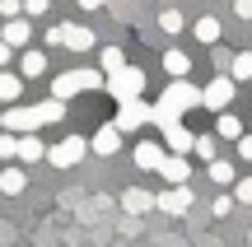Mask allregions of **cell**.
Returning <instances> with one entry per match:
<instances>
[{
    "mask_svg": "<svg viewBox=\"0 0 252 247\" xmlns=\"http://www.w3.org/2000/svg\"><path fill=\"white\" fill-rule=\"evenodd\" d=\"M191 108H201V89L182 75V80H168V89L159 93V103H154V126L159 121H182Z\"/></svg>",
    "mask_w": 252,
    "mask_h": 247,
    "instance_id": "cell-1",
    "label": "cell"
},
{
    "mask_svg": "<svg viewBox=\"0 0 252 247\" xmlns=\"http://www.w3.org/2000/svg\"><path fill=\"white\" fill-rule=\"evenodd\" d=\"M89 89H103V70H89V65H80V70H65L52 80V98L70 103L75 93H89Z\"/></svg>",
    "mask_w": 252,
    "mask_h": 247,
    "instance_id": "cell-2",
    "label": "cell"
},
{
    "mask_svg": "<svg viewBox=\"0 0 252 247\" xmlns=\"http://www.w3.org/2000/svg\"><path fill=\"white\" fill-rule=\"evenodd\" d=\"M103 89H108V98H117V103L140 98V93H145V70H140V65H122V70L103 75Z\"/></svg>",
    "mask_w": 252,
    "mask_h": 247,
    "instance_id": "cell-3",
    "label": "cell"
},
{
    "mask_svg": "<svg viewBox=\"0 0 252 247\" xmlns=\"http://www.w3.org/2000/svg\"><path fill=\"white\" fill-rule=\"evenodd\" d=\"M150 121H154V103H145V93H140V98L117 103V121H112V126H117L122 136H131V131H145Z\"/></svg>",
    "mask_w": 252,
    "mask_h": 247,
    "instance_id": "cell-4",
    "label": "cell"
},
{
    "mask_svg": "<svg viewBox=\"0 0 252 247\" xmlns=\"http://www.w3.org/2000/svg\"><path fill=\"white\" fill-rule=\"evenodd\" d=\"M84 154H89V140L84 136H65V140H56V145L47 149V164L52 168H75Z\"/></svg>",
    "mask_w": 252,
    "mask_h": 247,
    "instance_id": "cell-5",
    "label": "cell"
},
{
    "mask_svg": "<svg viewBox=\"0 0 252 247\" xmlns=\"http://www.w3.org/2000/svg\"><path fill=\"white\" fill-rule=\"evenodd\" d=\"M0 126H5V131H14V136H28V131H42V117H37V108L9 103V108L0 112Z\"/></svg>",
    "mask_w": 252,
    "mask_h": 247,
    "instance_id": "cell-6",
    "label": "cell"
},
{
    "mask_svg": "<svg viewBox=\"0 0 252 247\" xmlns=\"http://www.w3.org/2000/svg\"><path fill=\"white\" fill-rule=\"evenodd\" d=\"M234 93H238V84L229 80V75H215V80L201 89V108L206 112H224L229 103H234Z\"/></svg>",
    "mask_w": 252,
    "mask_h": 247,
    "instance_id": "cell-7",
    "label": "cell"
},
{
    "mask_svg": "<svg viewBox=\"0 0 252 247\" xmlns=\"http://www.w3.org/2000/svg\"><path fill=\"white\" fill-rule=\"evenodd\" d=\"M154 210L173 215V220H178V215H187V210H191V187H187V182H182V187H168L163 196H154Z\"/></svg>",
    "mask_w": 252,
    "mask_h": 247,
    "instance_id": "cell-8",
    "label": "cell"
},
{
    "mask_svg": "<svg viewBox=\"0 0 252 247\" xmlns=\"http://www.w3.org/2000/svg\"><path fill=\"white\" fill-rule=\"evenodd\" d=\"M159 131H163V149H168V154H191V131L182 126V121H159Z\"/></svg>",
    "mask_w": 252,
    "mask_h": 247,
    "instance_id": "cell-9",
    "label": "cell"
},
{
    "mask_svg": "<svg viewBox=\"0 0 252 247\" xmlns=\"http://www.w3.org/2000/svg\"><path fill=\"white\" fill-rule=\"evenodd\" d=\"M163 154H168V149H163V140H140V145L131 149V159H135V168H140V173H154V168L163 164Z\"/></svg>",
    "mask_w": 252,
    "mask_h": 247,
    "instance_id": "cell-10",
    "label": "cell"
},
{
    "mask_svg": "<svg viewBox=\"0 0 252 247\" xmlns=\"http://www.w3.org/2000/svg\"><path fill=\"white\" fill-rule=\"evenodd\" d=\"M0 37H5V42L14 47V52H19V47H28V42H33V19H28V14H14V19H5Z\"/></svg>",
    "mask_w": 252,
    "mask_h": 247,
    "instance_id": "cell-11",
    "label": "cell"
},
{
    "mask_svg": "<svg viewBox=\"0 0 252 247\" xmlns=\"http://www.w3.org/2000/svg\"><path fill=\"white\" fill-rule=\"evenodd\" d=\"M154 173H159L168 187H182V182L191 177V164H187V154H163V164L154 168Z\"/></svg>",
    "mask_w": 252,
    "mask_h": 247,
    "instance_id": "cell-12",
    "label": "cell"
},
{
    "mask_svg": "<svg viewBox=\"0 0 252 247\" xmlns=\"http://www.w3.org/2000/svg\"><path fill=\"white\" fill-rule=\"evenodd\" d=\"M61 47H70V52H94L98 37H94V28H84V24H61Z\"/></svg>",
    "mask_w": 252,
    "mask_h": 247,
    "instance_id": "cell-13",
    "label": "cell"
},
{
    "mask_svg": "<svg viewBox=\"0 0 252 247\" xmlns=\"http://www.w3.org/2000/svg\"><path fill=\"white\" fill-rule=\"evenodd\" d=\"M89 149H94V154H103V159H112V154L122 149V131L112 126V121H108V126H98V131L89 136Z\"/></svg>",
    "mask_w": 252,
    "mask_h": 247,
    "instance_id": "cell-14",
    "label": "cell"
},
{
    "mask_svg": "<svg viewBox=\"0 0 252 247\" xmlns=\"http://www.w3.org/2000/svg\"><path fill=\"white\" fill-rule=\"evenodd\" d=\"M24 187H28L24 164H14V159H9V164H0V192H5V196H19Z\"/></svg>",
    "mask_w": 252,
    "mask_h": 247,
    "instance_id": "cell-15",
    "label": "cell"
},
{
    "mask_svg": "<svg viewBox=\"0 0 252 247\" xmlns=\"http://www.w3.org/2000/svg\"><path fill=\"white\" fill-rule=\"evenodd\" d=\"M19 75H24V80L47 75V52L42 47H24V52H19Z\"/></svg>",
    "mask_w": 252,
    "mask_h": 247,
    "instance_id": "cell-16",
    "label": "cell"
},
{
    "mask_svg": "<svg viewBox=\"0 0 252 247\" xmlns=\"http://www.w3.org/2000/svg\"><path fill=\"white\" fill-rule=\"evenodd\" d=\"M191 37H196V42H206V47H215L220 37H224V28H220L215 14H201L196 24H191Z\"/></svg>",
    "mask_w": 252,
    "mask_h": 247,
    "instance_id": "cell-17",
    "label": "cell"
},
{
    "mask_svg": "<svg viewBox=\"0 0 252 247\" xmlns=\"http://www.w3.org/2000/svg\"><path fill=\"white\" fill-rule=\"evenodd\" d=\"M19 164H37V159H47V145L37 140V131H28V136H19Z\"/></svg>",
    "mask_w": 252,
    "mask_h": 247,
    "instance_id": "cell-18",
    "label": "cell"
},
{
    "mask_svg": "<svg viewBox=\"0 0 252 247\" xmlns=\"http://www.w3.org/2000/svg\"><path fill=\"white\" fill-rule=\"evenodd\" d=\"M122 210L126 215H145V210H154V196L145 187H131V192H122Z\"/></svg>",
    "mask_w": 252,
    "mask_h": 247,
    "instance_id": "cell-19",
    "label": "cell"
},
{
    "mask_svg": "<svg viewBox=\"0 0 252 247\" xmlns=\"http://www.w3.org/2000/svg\"><path fill=\"white\" fill-rule=\"evenodd\" d=\"M163 70H168V80H182V75L191 70V56L182 52V47H168V52H163Z\"/></svg>",
    "mask_w": 252,
    "mask_h": 247,
    "instance_id": "cell-20",
    "label": "cell"
},
{
    "mask_svg": "<svg viewBox=\"0 0 252 247\" xmlns=\"http://www.w3.org/2000/svg\"><path fill=\"white\" fill-rule=\"evenodd\" d=\"M206 173H210V182H215V187H229V182H234V177H238V168L234 164H229V159H210V164H206Z\"/></svg>",
    "mask_w": 252,
    "mask_h": 247,
    "instance_id": "cell-21",
    "label": "cell"
},
{
    "mask_svg": "<svg viewBox=\"0 0 252 247\" xmlns=\"http://www.w3.org/2000/svg\"><path fill=\"white\" fill-rule=\"evenodd\" d=\"M229 80H234V84H243V80H252V52H234V56H229Z\"/></svg>",
    "mask_w": 252,
    "mask_h": 247,
    "instance_id": "cell-22",
    "label": "cell"
},
{
    "mask_svg": "<svg viewBox=\"0 0 252 247\" xmlns=\"http://www.w3.org/2000/svg\"><path fill=\"white\" fill-rule=\"evenodd\" d=\"M19 98H24V75L0 70V103H19Z\"/></svg>",
    "mask_w": 252,
    "mask_h": 247,
    "instance_id": "cell-23",
    "label": "cell"
},
{
    "mask_svg": "<svg viewBox=\"0 0 252 247\" xmlns=\"http://www.w3.org/2000/svg\"><path fill=\"white\" fill-rule=\"evenodd\" d=\"M215 136L220 140H238L243 136V121H238L234 112H215Z\"/></svg>",
    "mask_w": 252,
    "mask_h": 247,
    "instance_id": "cell-24",
    "label": "cell"
},
{
    "mask_svg": "<svg viewBox=\"0 0 252 247\" xmlns=\"http://www.w3.org/2000/svg\"><path fill=\"white\" fill-rule=\"evenodd\" d=\"M37 108V117H42V126H56V121L65 117V103L61 98H42V103H33Z\"/></svg>",
    "mask_w": 252,
    "mask_h": 247,
    "instance_id": "cell-25",
    "label": "cell"
},
{
    "mask_svg": "<svg viewBox=\"0 0 252 247\" xmlns=\"http://www.w3.org/2000/svg\"><path fill=\"white\" fill-rule=\"evenodd\" d=\"M122 65H126V52H122V47H103V52H98V70L103 75L122 70Z\"/></svg>",
    "mask_w": 252,
    "mask_h": 247,
    "instance_id": "cell-26",
    "label": "cell"
},
{
    "mask_svg": "<svg viewBox=\"0 0 252 247\" xmlns=\"http://www.w3.org/2000/svg\"><path fill=\"white\" fill-rule=\"evenodd\" d=\"M191 154H196V159H206V164H210V159L220 154V136H196V140H191Z\"/></svg>",
    "mask_w": 252,
    "mask_h": 247,
    "instance_id": "cell-27",
    "label": "cell"
},
{
    "mask_svg": "<svg viewBox=\"0 0 252 247\" xmlns=\"http://www.w3.org/2000/svg\"><path fill=\"white\" fill-rule=\"evenodd\" d=\"M14 154H19V136H14V131H5V126H0V164H9Z\"/></svg>",
    "mask_w": 252,
    "mask_h": 247,
    "instance_id": "cell-28",
    "label": "cell"
},
{
    "mask_svg": "<svg viewBox=\"0 0 252 247\" xmlns=\"http://www.w3.org/2000/svg\"><path fill=\"white\" fill-rule=\"evenodd\" d=\"M159 28H163V33H182V9H163V14H159Z\"/></svg>",
    "mask_w": 252,
    "mask_h": 247,
    "instance_id": "cell-29",
    "label": "cell"
},
{
    "mask_svg": "<svg viewBox=\"0 0 252 247\" xmlns=\"http://www.w3.org/2000/svg\"><path fill=\"white\" fill-rule=\"evenodd\" d=\"M234 201L238 205H252V177H234Z\"/></svg>",
    "mask_w": 252,
    "mask_h": 247,
    "instance_id": "cell-30",
    "label": "cell"
},
{
    "mask_svg": "<svg viewBox=\"0 0 252 247\" xmlns=\"http://www.w3.org/2000/svg\"><path fill=\"white\" fill-rule=\"evenodd\" d=\"M47 9H52V0H24V14L28 19H42Z\"/></svg>",
    "mask_w": 252,
    "mask_h": 247,
    "instance_id": "cell-31",
    "label": "cell"
},
{
    "mask_svg": "<svg viewBox=\"0 0 252 247\" xmlns=\"http://www.w3.org/2000/svg\"><path fill=\"white\" fill-rule=\"evenodd\" d=\"M234 196H215V205H210V210H215V220H220V215H229V210H234Z\"/></svg>",
    "mask_w": 252,
    "mask_h": 247,
    "instance_id": "cell-32",
    "label": "cell"
},
{
    "mask_svg": "<svg viewBox=\"0 0 252 247\" xmlns=\"http://www.w3.org/2000/svg\"><path fill=\"white\" fill-rule=\"evenodd\" d=\"M0 14H5V19H14V14H24V0H0Z\"/></svg>",
    "mask_w": 252,
    "mask_h": 247,
    "instance_id": "cell-33",
    "label": "cell"
},
{
    "mask_svg": "<svg viewBox=\"0 0 252 247\" xmlns=\"http://www.w3.org/2000/svg\"><path fill=\"white\" fill-rule=\"evenodd\" d=\"M238 159H248V164H252V136H248V131L238 136Z\"/></svg>",
    "mask_w": 252,
    "mask_h": 247,
    "instance_id": "cell-34",
    "label": "cell"
},
{
    "mask_svg": "<svg viewBox=\"0 0 252 247\" xmlns=\"http://www.w3.org/2000/svg\"><path fill=\"white\" fill-rule=\"evenodd\" d=\"M229 56H234V52H224V47L215 42V70H229Z\"/></svg>",
    "mask_w": 252,
    "mask_h": 247,
    "instance_id": "cell-35",
    "label": "cell"
},
{
    "mask_svg": "<svg viewBox=\"0 0 252 247\" xmlns=\"http://www.w3.org/2000/svg\"><path fill=\"white\" fill-rule=\"evenodd\" d=\"M234 14H238V19H248V24H252V0H234Z\"/></svg>",
    "mask_w": 252,
    "mask_h": 247,
    "instance_id": "cell-36",
    "label": "cell"
},
{
    "mask_svg": "<svg viewBox=\"0 0 252 247\" xmlns=\"http://www.w3.org/2000/svg\"><path fill=\"white\" fill-rule=\"evenodd\" d=\"M9 61H14V47H9V42H5V37H0V70H5V65H9Z\"/></svg>",
    "mask_w": 252,
    "mask_h": 247,
    "instance_id": "cell-37",
    "label": "cell"
},
{
    "mask_svg": "<svg viewBox=\"0 0 252 247\" xmlns=\"http://www.w3.org/2000/svg\"><path fill=\"white\" fill-rule=\"evenodd\" d=\"M42 37H47V47H61V24H52V28L42 33Z\"/></svg>",
    "mask_w": 252,
    "mask_h": 247,
    "instance_id": "cell-38",
    "label": "cell"
},
{
    "mask_svg": "<svg viewBox=\"0 0 252 247\" xmlns=\"http://www.w3.org/2000/svg\"><path fill=\"white\" fill-rule=\"evenodd\" d=\"M75 5H80V9H98L103 0H75Z\"/></svg>",
    "mask_w": 252,
    "mask_h": 247,
    "instance_id": "cell-39",
    "label": "cell"
}]
</instances>
